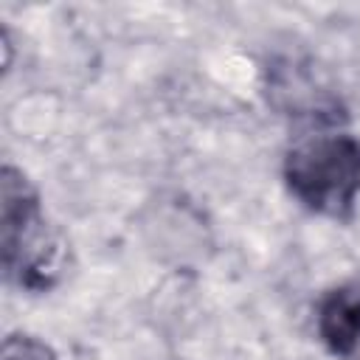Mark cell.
<instances>
[{
    "instance_id": "6da1fadb",
    "label": "cell",
    "mask_w": 360,
    "mask_h": 360,
    "mask_svg": "<svg viewBox=\"0 0 360 360\" xmlns=\"http://www.w3.org/2000/svg\"><path fill=\"white\" fill-rule=\"evenodd\" d=\"M284 180L312 214L349 219L360 200V141L346 132L298 141L284 158Z\"/></svg>"
},
{
    "instance_id": "7a4b0ae2",
    "label": "cell",
    "mask_w": 360,
    "mask_h": 360,
    "mask_svg": "<svg viewBox=\"0 0 360 360\" xmlns=\"http://www.w3.org/2000/svg\"><path fill=\"white\" fill-rule=\"evenodd\" d=\"M0 211L6 278H17L28 290L53 287L65 264V245L45 231L37 188L8 163L0 172Z\"/></svg>"
},
{
    "instance_id": "3957f363",
    "label": "cell",
    "mask_w": 360,
    "mask_h": 360,
    "mask_svg": "<svg viewBox=\"0 0 360 360\" xmlns=\"http://www.w3.org/2000/svg\"><path fill=\"white\" fill-rule=\"evenodd\" d=\"M318 335L338 357L360 352V287H338L318 307Z\"/></svg>"
},
{
    "instance_id": "277c9868",
    "label": "cell",
    "mask_w": 360,
    "mask_h": 360,
    "mask_svg": "<svg viewBox=\"0 0 360 360\" xmlns=\"http://www.w3.org/2000/svg\"><path fill=\"white\" fill-rule=\"evenodd\" d=\"M0 360H56L53 349L31 335H8L0 349Z\"/></svg>"
}]
</instances>
